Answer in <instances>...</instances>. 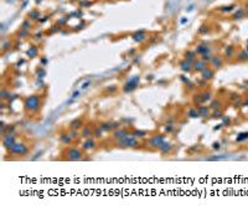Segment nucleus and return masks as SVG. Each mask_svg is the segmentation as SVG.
<instances>
[{
    "mask_svg": "<svg viewBox=\"0 0 248 211\" xmlns=\"http://www.w3.org/2000/svg\"><path fill=\"white\" fill-rule=\"evenodd\" d=\"M40 104V98L37 96H31L26 99V108L30 111H36Z\"/></svg>",
    "mask_w": 248,
    "mask_h": 211,
    "instance_id": "nucleus-1",
    "label": "nucleus"
},
{
    "mask_svg": "<svg viewBox=\"0 0 248 211\" xmlns=\"http://www.w3.org/2000/svg\"><path fill=\"white\" fill-rule=\"evenodd\" d=\"M10 152L12 154H16V155H21V154L27 152V148L22 144H14L12 147H10Z\"/></svg>",
    "mask_w": 248,
    "mask_h": 211,
    "instance_id": "nucleus-2",
    "label": "nucleus"
},
{
    "mask_svg": "<svg viewBox=\"0 0 248 211\" xmlns=\"http://www.w3.org/2000/svg\"><path fill=\"white\" fill-rule=\"evenodd\" d=\"M139 83V77H134L132 80H129V82H128V85L124 87V91H133L134 88L136 87V85Z\"/></svg>",
    "mask_w": 248,
    "mask_h": 211,
    "instance_id": "nucleus-3",
    "label": "nucleus"
},
{
    "mask_svg": "<svg viewBox=\"0 0 248 211\" xmlns=\"http://www.w3.org/2000/svg\"><path fill=\"white\" fill-rule=\"evenodd\" d=\"M164 138H162L161 135H158V137H154L153 139L150 140V144L151 145H154V147H158V148H160L162 144H164Z\"/></svg>",
    "mask_w": 248,
    "mask_h": 211,
    "instance_id": "nucleus-4",
    "label": "nucleus"
},
{
    "mask_svg": "<svg viewBox=\"0 0 248 211\" xmlns=\"http://www.w3.org/2000/svg\"><path fill=\"white\" fill-rule=\"evenodd\" d=\"M68 158H70L71 160H78V159L81 158L79 150H77V149H71V150L68 152Z\"/></svg>",
    "mask_w": 248,
    "mask_h": 211,
    "instance_id": "nucleus-5",
    "label": "nucleus"
},
{
    "mask_svg": "<svg viewBox=\"0 0 248 211\" xmlns=\"http://www.w3.org/2000/svg\"><path fill=\"white\" fill-rule=\"evenodd\" d=\"M119 144L120 145H127V147H136L138 142H136V139H127V138H124V139H122V142Z\"/></svg>",
    "mask_w": 248,
    "mask_h": 211,
    "instance_id": "nucleus-6",
    "label": "nucleus"
},
{
    "mask_svg": "<svg viewBox=\"0 0 248 211\" xmlns=\"http://www.w3.org/2000/svg\"><path fill=\"white\" fill-rule=\"evenodd\" d=\"M202 75H203V78H211L213 76V72L211 70H207V68H203L202 70Z\"/></svg>",
    "mask_w": 248,
    "mask_h": 211,
    "instance_id": "nucleus-7",
    "label": "nucleus"
},
{
    "mask_svg": "<svg viewBox=\"0 0 248 211\" xmlns=\"http://www.w3.org/2000/svg\"><path fill=\"white\" fill-rule=\"evenodd\" d=\"M246 139H248V133L246 132V133H241V134L237 135V142H243V140H246Z\"/></svg>",
    "mask_w": 248,
    "mask_h": 211,
    "instance_id": "nucleus-8",
    "label": "nucleus"
},
{
    "mask_svg": "<svg viewBox=\"0 0 248 211\" xmlns=\"http://www.w3.org/2000/svg\"><path fill=\"white\" fill-rule=\"evenodd\" d=\"M170 148H171V145H170V144H168V143H165V142H164V144L160 147V150H161L162 153H166V152H169V150H170Z\"/></svg>",
    "mask_w": 248,
    "mask_h": 211,
    "instance_id": "nucleus-9",
    "label": "nucleus"
},
{
    "mask_svg": "<svg viewBox=\"0 0 248 211\" xmlns=\"http://www.w3.org/2000/svg\"><path fill=\"white\" fill-rule=\"evenodd\" d=\"M61 142H63V143H70L71 142V135H62L61 137Z\"/></svg>",
    "mask_w": 248,
    "mask_h": 211,
    "instance_id": "nucleus-10",
    "label": "nucleus"
},
{
    "mask_svg": "<svg viewBox=\"0 0 248 211\" xmlns=\"http://www.w3.org/2000/svg\"><path fill=\"white\" fill-rule=\"evenodd\" d=\"M197 52L199 54H206V52H209V48L203 47V46H200V47H197Z\"/></svg>",
    "mask_w": 248,
    "mask_h": 211,
    "instance_id": "nucleus-11",
    "label": "nucleus"
},
{
    "mask_svg": "<svg viewBox=\"0 0 248 211\" xmlns=\"http://www.w3.org/2000/svg\"><path fill=\"white\" fill-rule=\"evenodd\" d=\"M88 147H89V148H93V147H94V142H93L92 139H91V140H88V142L85 144V148H88Z\"/></svg>",
    "mask_w": 248,
    "mask_h": 211,
    "instance_id": "nucleus-12",
    "label": "nucleus"
},
{
    "mask_svg": "<svg viewBox=\"0 0 248 211\" xmlns=\"http://www.w3.org/2000/svg\"><path fill=\"white\" fill-rule=\"evenodd\" d=\"M199 113H201L202 115H205L206 113H207V108H201L200 111H199Z\"/></svg>",
    "mask_w": 248,
    "mask_h": 211,
    "instance_id": "nucleus-13",
    "label": "nucleus"
},
{
    "mask_svg": "<svg viewBox=\"0 0 248 211\" xmlns=\"http://www.w3.org/2000/svg\"><path fill=\"white\" fill-rule=\"evenodd\" d=\"M195 67H196V68H202V67H203V63H195Z\"/></svg>",
    "mask_w": 248,
    "mask_h": 211,
    "instance_id": "nucleus-14",
    "label": "nucleus"
},
{
    "mask_svg": "<svg viewBox=\"0 0 248 211\" xmlns=\"http://www.w3.org/2000/svg\"><path fill=\"white\" fill-rule=\"evenodd\" d=\"M231 9H233V6H229V8H222V11H229Z\"/></svg>",
    "mask_w": 248,
    "mask_h": 211,
    "instance_id": "nucleus-15",
    "label": "nucleus"
},
{
    "mask_svg": "<svg viewBox=\"0 0 248 211\" xmlns=\"http://www.w3.org/2000/svg\"><path fill=\"white\" fill-rule=\"evenodd\" d=\"M213 148H215V149H219V144L218 143H215V144H213Z\"/></svg>",
    "mask_w": 248,
    "mask_h": 211,
    "instance_id": "nucleus-16",
    "label": "nucleus"
}]
</instances>
